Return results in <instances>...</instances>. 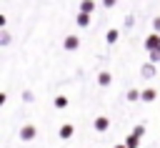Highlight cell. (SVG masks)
Instances as JSON below:
<instances>
[{"label":"cell","mask_w":160,"mask_h":148,"mask_svg":"<svg viewBox=\"0 0 160 148\" xmlns=\"http://www.w3.org/2000/svg\"><path fill=\"white\" fill-rule=\"evenodd\" d=\"M142 135H145V125H135V128H132V133L128 135L125 145H128V148H138V145H140V138H142Z\"/></svg>","instance_id":"1"},{"label":"cell","mask_w":160,"mask_h":148,"mask_svg":"<svg viewBox=\"0 0 160 148\" xmlns=\"http://www.w3.org/2000/svg\"><path fill=\"white\" fill-rule=\"evenodd\" d=\"M35 135H38V128H35V125H30V123H28V125H22V128H20V140H32Z\"/></svg>","instance_id":"2"},{"label":"cell","mask_w":160,"mask_h":148,"mask_svg":"<svg viewBox=\"0 0 160 148\" xmlns=\"http://www.w3.org/2000/svg\"><path fill=\"white\" fill-rule=\"evenodd\" d=\"M92 125H95L98 133H105V130L110 128V120H108V115H98V118L92 120Z\"/></svg>","instance_id":"3"},{"label":"cell","mask_w":160,"mask_h":148,"mask_svg":"<svg viewBox=\"0 0 160 148\" xmlns=\"http://www.w3.org/2000/svg\"><path fill=\"white\" fill-rule=\"evenodd\" d=\"M140 75H142V78H148V80H150V78H155V75H158L155 63H145V65L140 68Z\"/></svg>","instance_id":"4"},{"label":"cell","mask_w":160,"mask_h":148,"mask_svg":"<svg viewBox=\"0 0 160 148\" xmlns=\"http://www.w3.org/2000/svg\"><path fill=\"white\" fill-rule=\"evenodd\" d=\"M145 48L152 53V50H160V35L155 33V35H148V40H145Z\"/></svg>","instance_id":"5"},{"label":"cell","mask_w":160,"mask_h":148,"mask_svg":"<svg viewBox=\"0 0 160 148\" xmlns=\"http://www.w3.org/2000/svg\"><path fill=\"white\" fill-rule=\"evenodd\" d=\"M62 45H65V50H75V48L80 45V38H78V35H68Z\"/></svg>","instance_id":"6"},{"label":"cell","mask_w":160,"mask_h":148,"mask_svg":"<svg viewBox=\"0 0 160 148\" xmlns=\"http://www.w3.org/2000/svg\"><path fill=\"white\" fill-rule=\"evenodd\" d=\"M155 98H158V93H155L152 88H145V90H142V95H140V100H142V103H152Z\"/></svg>","instance_id":"7"},{"label":"cell","mask_w":160,"mask_h":148,"mask_svg":"<svg viewBox=\"0 0 160 148\" xmlns=\"http://www.w3.org/2000/svg\"><path fill=\"white\" fill-rule=\"evenodd\" d=\"M75 133V125L72 123H65V125H60V138H70Z\"/></svg>","instance_id":"8"},{"label":"cell","mask_w":160,"mask_h":148,"mask_svg":"<svg viewBox=\"0 0 160 148\" xmlns=\"http://www.w3.org/2000/svg\"><path fill=\"white\" fill-rule=\"evenodd\" d=\"M140 95H142V90H138V88H130V90H128V95H125V98H128V100H130V103H135V100H140Z\"/></svg>","instance_id":"9"},{"label":"cell","mask_w":160,"mask_h":148,"mask_svg":"<svg viewBox=\"0 0 160 148\" xmlns=\"http://www.w3.org/2000/svg\"><path fill=\"white\" fill-rule=\"evenodd\" d=\"M52 103H55V108H58V110L68 108V98H65V95H55V100H52Z\"/></svg>","instance_id":"10"},{"label":"cell","mask_w":160,"mask_h":148,"mask_svg":"<svg viewBox=\"0 0 160 148\" xmlns=\"http://www.w3.org/2000/svg\"><path fill=\"white\" fill-rule=\"evenodd\" d=\"M110 80H112V75H110V73H100V75H98V83H100L102 88H105V85H110Z\"/></svg>","instance_id":"11"},{"label":"cell","mask_w":160,"mask_h":148,"mask_svg":"<svg viewBox=\"0 0 160 148\" xmlns=\"http://www.w3.org/2000/svg\"><path fill=\"white\" fill-rule=\"evenodd\" d=\"M80 8H82V13H92V10H95V3H92V0H82Z\"/></svg>","instance_id":"12"},{"label":"cell","mask_w":160,"mask_h":148,"mask_svg":"<svg viewBox=\"0 0 160 148\" xmlns=\"http://www.w3.org/2000/svg\"><path fill=\"white\" fill-rule=\"evenodd\" d=\"M88 15H90V13H80V15H78V25H80V28H85V25L90 23V18H88Z\"/></svg>","instance_id":"13"},{"label":"cell","mask_w":160,"mask_h":148,"mask_svg":"<svg viewBox=\"0 0 160 148\" xmlns=\"http://www.w3.org/2000/svg\"><path fill=\"white\" fill-rule=\"evenodd\" d=\"M118 38H120V33H118V30H108V35H105V40H108V43H118Z\"/></svg>","instance_id":"14"},{"label":"cell","mask_w":160,"mask_h":148,"mask_svg":"<svg viewBox=\"0 0 160 148\" xmlns=\"http://www.w3.org/2000/svg\"><path fill=\"white\" fill-rule=\"evenodd\" d=\"M22 100H25V103H32V100H35V95H32L30 90H25V93H22Z\"/></svg>","instance_id":"15"},{"label":"cell","mask_w":160,"mask_h":148,"mask_svg":"<svg viewBox=\"0 0 160 148\" xmlns=\"http://www.w3.org/2000/svg\"><path fill=\"white\" fill-rule=\"evenodd\" d=\"M0 43H2V45H8V43H10V33H5V30H2V38H0Z\"/></svg>","instance_id":"16"},{"label":"cell","mask_w":160,"mask_h":148,"mask_svg":"<svg viewBox=\"0 0 160 148\" xmlns=\"http://www.w3.org/2000/svg\"><path fill=\"white\" fill-rule=\"evenodd\" d=\"M115 3H118V0H102V5H105V8H112Z\"/></svg>","instance_id":"17"},{"label":"cell","mask_w":160,"mask_h":148,"mask_svg":"<svg viewBox=\"0 0 160 148\" xmlns=\"http://www.w3.org/2000/svg\"><path fill=\"white\" fill-rule=\"evenodd\" d=\"M152 25H155V30L160 33V18H155V20H152Z\"/></svg>","instance_id":"18"},{"label":"cell","mask_w":160,"mask_h":148,"mask_svg":"<svg viewBox=\"0 0 160 148\" xmlns=\"http://www.w3.org/2000/svg\"><path fill=\"white\" fill-rule=\"evenodd\" d=\"M115 148H128V145H125V143H118V145H115Z\"/></svg>","instance_id":"19"}]
</instances>
